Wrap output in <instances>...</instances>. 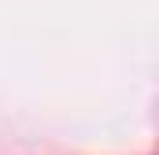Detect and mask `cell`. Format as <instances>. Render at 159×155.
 Listing matches in <instances>:
<instances>
[]
</instances>
